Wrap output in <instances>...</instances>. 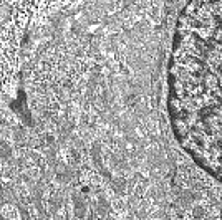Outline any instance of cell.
<instances>
[{"instance_id":"7a4b0ae2","label":"cell","mask_w":222,"mask_h":220,"mask_svg":"<svg viewBox=\"0 0 222 220\" xmlns=\"http://www.w3.org/2000/svg\"><path fill=\"white\" fill-rule=\"evenodd\" d=\"M5 215H7V217H10V215H13V217H18V214H17V212L13 210L10 205H7V207H5Z\"/></svg>"},{"instance_id":"6da1fadb","label":"cell","mask_w":222,"mask_h":220,"mask_svg":"<svg viewBox=\"0 0 222 220\" xmlns=\"http://www.w3.org/2000/svg\"><path fill=\"white\" fill-rule=\"evenodd\" d=\"M182 139L220 167V0H192L179 25L172 66Z\"/></svg>"}]
</instances>
